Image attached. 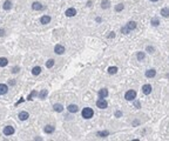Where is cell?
<instances>
[{
    "instance_id": "1",
    "label": "cell",
    "mask_w": 169,
    "mask_h": 141,
    "mask_svg": "<svg viewBox=\"0 0 169 141\" xmlns=\"http://www.w3.org/2000/svg\"><path fill=\"white\" fill-rule=\"evenodd\" d=\"M81 114H82V118H83V119L88 120V119H92V118H93L94 112H93V109H92L90 107H85V108L82 109Z\"/></svg>"
},
{
    "instance_id": "2",
    "label": "cell",
    "mask_w": 169,
    "mask_h": 141,
    "mask_svg": "<svg viewBox=\"0 0 169 141\" xmlns=\"http://www.w3.org/2000/svg\"><path fill=\"white\" fill-rule=\"evenodd\" d=\"M125 99L127 101H134L136 99V92L134 89H130V91H127L125 94Z\"/></svg>"
},
{
    "instance_id": "3",
    "label": "cell",
    "mask_w": 169,
    "mask_h": 141,
    "mask_svg": "<svg viewBox=\"0 0 169 141\" xmlns=\"http://www.w3.org/2000/svg\"><path fill=\"white\" fill-rule=\"evenodd\" d=\"M96 106H98V108H100V109H105V108L108 107V102H107L105 99L100 98L98 101H96Z\"/></svg>"
},
{
    "instance_id": "4",
    "label": "cell",
    "mask_w": 169,
    "mask_h": 141,
    "mask_svg": "<svg viewBox=\"0 0 169 141\" xmlns=\"http://www.w3.org/2000/svg\"><path fill=\"white\" fill-rule=\"evenodd\" d=\"M14 128L12 127V126H6L5 128H4V131H2V133H4V135H6V136H11V135H13L14 134Z\"/></svg>"
},
{
    "instance_id": "5",
    "label": "cell",
    "mask_w": 169,
    "mask_h": 141,
    "mask_svg": "<svg viewBox=\"0 0 169 141\" xmlns=\"http://www.w3.org/2000/svg\"><path fill=\"white\" fill-rule=\"evenodd\" d=\"M54 52L56 53V54H59V55H61V54H63V53L66 52V48L63 47L62 45L58 44L54 46Z\"/></svg>"
},
{
    "instance_id": "6",
    "label": "cell",
    "mask_w": 169,
    "mask_h": 141,
    "mask_svg": "<svg viewBox=\"0 0 169 141\" xmlns=\"http://www.w3.org/2000/svg\"><path fill=\"white\" fill-rule=\"evenodd\" d=\"M142 93L143 94H146V95H149L151 93V86L149 84H146V85H143L142 86Z\"/></svg>"
},
{
    "instance_id": "7",
    "label": "cell",
    "mask_w": 169,
    "mask_h": 141,
    "mask_svg": "<svg viewBox=\"0 0 169 141\" xmlns=\"http://www.w3.org/2000/svg\"><path fill=\"white\" fill-rule=\"evenodd\" d=\"M65 14H66V17H68V18L74 17V15L76 14V9L74 8V7H71V8L66 9V12H65Z\"/></svg>"
},
{
    "instance_id": "8",
    "label": "cell",
    "mask_w": 169,
    "mask_h": 141,
    "mask_svg": "<svg viewBox=\"0 0 169 141\" xmlns=\"http://www.w3.org/2000/svg\"><path fill=\"white\" fill-rule=\"evenodd\" d=\"M18 118L21 120V121H26L27 119L29 118V114L27 113L26 111H21L20 113H19V115H18Z\"/></svg>"
},
{
    "instance_id": "9",
    "label": "cell",
    "mask_w": 169,
    "mask_h": 141,
    "mask_svg": "<svg viewBox=\"0 0 169 141\" xmlns=\"http://www.w3.org/2000/svg\"><path fill=\"white\" fill-rule=\"evenodd\" d=\"M51 20H52V18L49 17V15H42V17L40 18V22H41L42 25H47V24H49V22H51Z\"/></svg>"
},
{
    "instance_id": "10",
    "label": "cell",
    "mask_w": 169,
    "mask_h": 141,
    "mask_svg": "<svg viewBox=\"0 0 169 141\" xmlns=\"http://www.w3.org/2000/svg\"><path fill=\"white\" fill-rule=\"evenodd\" d=\"M98 94H99V98L105 99V98L108 97V94H109V93H108V89H107V88H102V89H100V91H99Z\"/></svg>"
},
{
    "instance_id": "11",
    "label": "cell",
    "mask_w": 169,
    "mask_h": 141,
    "mask_svg": "<svg viewBox=\"0 0 169 141\" xmlns=\"http://www.w3.org/2000/svg\"><path fill=\"white\" fill-rule=\"evenodd\" d=\"M44 131L46 134H52V133L55 131V127L54 126H52V125H47V126H45Z\"/></svg>"
},
{
    "instance_id": "12",
    "label": "cell",
    "mask_w": 169,
    "mask_h": 141,
    "mask_svg": "<svg viewBox=\"0 0 169 141\" xmlns=\"http://www.w3.org/2000/svg\"><path fill=\"white\" fill-rule=\"evenodd\" d=\"M32 8L34 9V11H41V9H44V5H41L40 2L35 1V2L32 4Z\"/></svg>"
},
{
    "instance_id": "13",
    "label": "cell",
    "mask_w": 169,
    "mask_h": 141,
    "mask_svg": "<svg viewBox=\"0 0 169 141\" xmlns=\"http://www.w3.org/2000/svg\"><path fill=\"white\" fill-rule=\"evenodd\" d=\"M136 26H137L136 21H129V22L126 25V27L128 28V31H129V32H130V31H133V29H135V28H136Z\"/></svg>"
},
{
    "instance_id": "14",
    "label": "cell",
    "mask_w": 169,
    "mask_h": 141,
    "mask_svg": "<svg viewBox=\"0 0 169 141\" xmlns=\"http://www.w3.org/2000/svg\"><path fill=\"white\" fill-rule=\"evenodd\" d=\"M8 92V87L5 84H0V95H4Z\"/></svg>"
},
{
    "instance_id": "15",
    "label": "cell",
    "mask_w": 169,
    "mask_h": 141,
    "mask_svg": "<svg viewBox=\"0 0 169 141\" xmlns=\"http://www.w3.org/2000/svg\"><path fill=\"white\" fill-rule=\"evenodd\" d=\"M155 75H156V70L154 68H150L146 72V78H154Z\"/></svg>"
},
{
    "instance_id": "16",
    "label": "cell",
    "mask_w": 169,
    "mask_h": 141,
    "mask_svg": "<svg viewBox=\"0 0 169 141\" xmlns=\"http://www.w3.org/2000/svg\"><path fill=\"white\" fill-rule=\"evenodd\" d=\"M67 109H68L69 113H76V112L79 111V107H78L76 105H73V104H72V105H69L68 107H67Z\"/></svg>"
},
{
    "instance_id": "17",
    "label": "cell",
    "mask_w": 169,
    "mask_h": 141,
    "mask_svg": "<svg viewBox=\"0 0 169 141\" xmlns=\"http://www.w3.org/2000/svg\"><path fill=\"white\" fill-rule=\"evenodd\" d=\"M109 6H110V1L109 0H102L101 1V8L107 9V8H109Z\"/></svg>"
},
{
    "instance_id": "18",
    "label": "cell",
    "mask_w": 169,
    "mask_h": 141,
    "mask_svg": "<svg viewBox=\"0 0 169 141\" xmlns=\"http://www.w3.org/2000/svg\"><path fill=\"white\" fill-rule=\"evenodd\" d=\"M2 8L5 9V11H8V9L12 8V2L9 1V0H6L5 2H4V5H2Z\"/></svg>"
},
{
    "instance_id": "19",
    "label": "cell",
    "mask_w": 169,
    "mask_h": 141,
    "mask_svg": "<svg viewBox=\"0 0 169 141\" xmlns=\"http://www.w3.org/2000/svg\"><path fill=\"white\" fill-rule=\"evenodd\" d=\"M53 109L55 111V112L60 113V112H62L63 111V106L61 105V104H55V105L53 106Z\"/></svg>"
},
{
    "instance_id": "20",
    "label": "cell",
    "mask_w": 169,
    "mask_h": 141,
    "mask_svg": "<svg viewBox=\"0 0 169 141\" xmlns=\"http://www.w3.org/2000/svg\"><path fill=\"white\" fill-rule=\"evenodd\" d=\"M40 73H41V67H39V66L33 67V70H32V74L33 75H39Z\"/></svg>"
},
{
    "instance_id": "21",
    "label": "cell",
    "mask_w": 169,
    "mask_h": 141,
    "mask_svg": "<svg viewBox=\"0 0 169 141\" xmlns=\"http://www.w3.org/2000/svg\"><path fill=\"white\" fill-rule=\"evenodd\" d=\"M161 15H162L163 18H168V15H169V9H168V7H164V8L161 9Z\"/></svg>"
},
{
    "instance_id": "22",
    "label": "cell",
    "mask_w": 169,
    "mask_h": 141,
    "mask_svg": "<svg viewBox=\"0 0 169 141\" xmlns=\"http://www.w3.org/2000/svg\"><path fill=\"white\" fill-rule=\"evenodd\" d=\"M8 65V60L6 58H0V67H6Z\"/></svg>"
},
{
    "instance_id": "23",
    "label": "cell",
    "mask_w": 169,
    "mask_h": 141,
    "mask_svg": "<svg viewBox=\"0 0 169 141\" xmlns=\"http://www.w3.org/2000/svg\"><path fill=\"white\" fill-rule=\"evenodd\" d=\"M47 95H48V91H47V89H42V91L39 93V98H40V99H42V100H44Z\"/></svg>"
},
{
    "instance_id": "24",
    "label": "cell",
    "mask_w": 169,
    "mask_h": 141,
    "mask_svg": "<svg viewBox=\"0 0 169 141\" xmlns=\"http://www.w3.org/2000/svg\"><path fill=\"white\" fill-rule=\"evenodd\" d=\"M98 135L99 138H107L108 135H109V132L108 131H102V132H98Z\"/></svg>"
},
{
    "instance_id": "25",
    "label": "cell",
    "mask_w": 169,
    "mask_h": 141,
    "mask_svg": "<svg viewBox=\"0 0 169 141\" xmlns=\"http://www.w3.org/2000/svg\"><path fill=\"white\" fill-rule=\"evenodd\" d=\"M54 63H55V61H54L53 59H48V60L46 61V67H47V68H52L54 66Z\"/></svg>"
},
{
    "instance_id": "26",
    "label": "cell",
    "mask_w": 169,
    "mask_h": 141,
    "mask_svg": "<svg viewBox=\"0 0 169 141\" xmlns=\"http://www.w3.org/2000/svg\"><path fill=\"white\" fill-rule=\"evenodd\" d=\"M151 25H153V26H159V25H160V20H159L157 18H153V19H151Z\"/></svg>"
},
{
    "instance_id": "27",
    "label": "cell",
    "mask_w": 169,
    "mask_h": 141,
    "mask_svg": "<svg viewBox=\"0 0 169 141\" xmlns=\"http://www.w3.org/2000/svg\"><path fill=\"white\" fill-rule=\"evenodd\" d=\"M123 8H125V5H123V4H117V5L115 6V11H116V12H121Z\"/></svg>"
},
{
    "instance_id": "28",
    "label": "cell",
    "mask_w": 169,
    "mask_h": 141,
    "mask_svg": "<svg viewBox=\"0 0 169 141\" xmlns=\"http://www.w3.org/2000/svg\"><path fill=\"white\" fill-rule=\"evenodd\" d=\"M136 58H137V60L139 61H142L143 59H144V53L143 52H139L136 54Z\"/></svg>"
},
{
    "instance_id": "29",
    "label": "cell",
    "mask_w": 169,
    "mask_h": 141,
    "mask_svg": "<svg viewBox=\"0 0 169 141\" xmlns=\"http://www.w3.org/2000/svg\"><path fill=\"white\" fill-rule=\"evenodd\" d=\"M116 72H117V67H115V66L108 68V73H109V74H115Z\"/></svg>"
},
{
    "instance_id": "30",
    "label": "cell",
    "mask_w": 169,
    "mask_h": 141,
    "mask_svg": "<svg viewBox=\"0 0 169 141\" xmlns=\"http://www.w3.org/2000/svg\"><path fill=\"white\" fill-rule=\"evenodd\" d=\"M146 51H147V52H149V53H154V51H155V49H154V47H153V46H147Z\"/></svg>"
},
{
    "instance_id": "31",
    "label": "cell",
    "mask_w": 169,
    "mask_h": 141,
    "mask_svg": "<svg viewBox=\"0 0 169 141\" xmlns=\"http://www.w3.org/2000/svg\"><path fill=\"white\" fill-rule=\"evenodd\" d=\"M121 32H122L123 34H128V33H129V31H128V28H127V27H126V26L121 28Z\"/></svg>"
},
{
    "instance_id": "32",
    "label": "cell",
    "mask_w": 169,
    "mask_h": 141,
    "mask_svg": "<svg viewBox=\"0 0 169 141\" xmlns=\"http://www.w3.org/2000/svg\"><path fill=\"white\" fill-rule=\"evenodd\" d=\"M19 70H20V68L15 66V67H13V68H12V73H14V74H15V73H18Z\"/></svg>"
},
{
    "instance_id": "33",
    "label": "cell",
    "mask_w": 169,
    "mask_h": 141,
    "mask_svg": "<svg viewBox=\"0 0 169 141\" xmlns=\"http://www.w3.org/2000/svg\"><path fill=\"white\" fill-rule=\"evenodd\" d=\"M33 95H36V92H32V93L27 97V100H32V97H33Z\"/></svg>"
},
{
    "instance_id": "34",
    "label": "cell",
    "mask_w": 169,
    "mask_h": 141,
    "mask_svg": "<svg viewBox=\"0 0 169 141\" xmlns=\"http://www.w3.org/2000/svg\"><path fill=\"white\" fill-rule=\"evenodd\" d=\"M134 101H135V100H134ZM134 105H135V107H137V108H140V107H141L140 101H135V102H134Z\"/></svg>"
},
{
    "instance_id": "35",
    "label": "cell",
    "mask_w": 169,
    "mask_h": 141,
    "mask_svg": "<svg viewBox=\"0 0 169 141\" xmlns=\"http://www.w3.org/2000/svg\"><path fill=\"white\" fill-rule=\"evenodd\" d=\"M121 115H122V112H120V111H119V112H116V113H115V116H116V118H120Z\"/></svg>"
},
{
    "instance_id": "36",
    "label": "cell",
    "mask_w": 169,
    "mask_h": 141,
    "mask_svg": "<svg viewBox=\"0 0 169 141\" xmlns=\"http://www.w3.org/2000/svg\"><path fill=\"white\" fill-rule=\"evenodd\" d=\"M5 35V29H0V36H4Z\"/></svg>"
},
{
    "instance_id": "37",
    "label": "cell",
    "mask_w": 169,
    "mask_h": 141,
    "mask_svg": "<svg viewBox=\"0 0 169 141\" xmlns=\"http://www.w3.org/2000/svg\"><path fill=\"white\" fill-rule=\"evenodd\" d=\"M115 36V34H114V32H110V34L108 35V38H114Z\"/></svg>"
},
{
    "instance_id": "38",
    "label": "cell",
    "mask_w": 169,
    "mask_h": 141,
    "mask_svg": "<svg viewBox=\"0 0 169 141\" xmlns=\"http://www.w3.org/2000/svg\"><path fill=\"white\" fill-rule=\"evenodd\" d=\"M149 1H151V2H156V1H159V0H149Z\"/></svg>"
}]
</instances>
